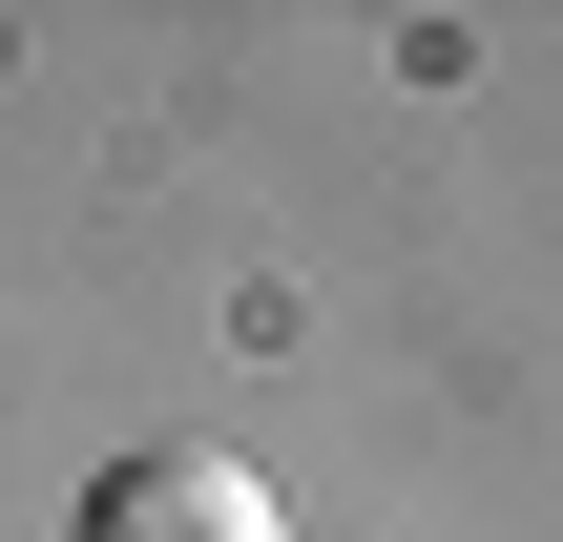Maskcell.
<instances>
[{
  "label": "cell",
  "instance_id": "1",
  "mask_svg": "<svg viewBox=\"0 0 563 542\" xmlns=\"http://www.w3.org/2000/svg\"><path fill=\"white\" fill-rule=\"evenodd\" d=\"M84 542H292V522H272V480H251V460L146 439V460H104V480H84Z\"/></svg>",
  "mask_w": 563,
  "mask_h": 542
}]
</instances>
